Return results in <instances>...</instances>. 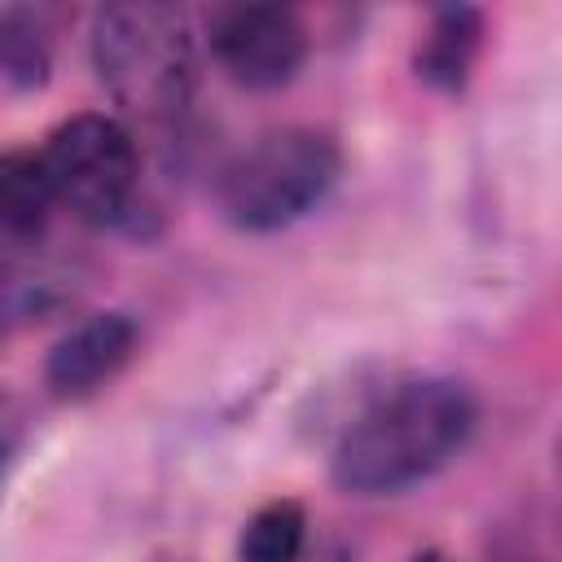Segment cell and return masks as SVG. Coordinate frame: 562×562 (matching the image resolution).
<instances>
[{"label": "cell", "instance_id": "5", "mask_svg": "<svg viewBox=\"0 0 562 562\" xmlns=\"http://www.w3.org/2000/svg\"><path fill=\"white\" fill-rule=\"evenodd\" d=\"M211 57L250 92L285 88L307 57V26L285 4H224L211 13Z\"/></svg>", "mask_w": 562, "mask_h": 562}, {"label": "cell", "instance_id": "11", "mask_svg": "<svg viewBox=\"0 0 562 562\" xmlns=\"http://www.w3.org/2000/svg\"><path fill=\"white\" fill-rule=\"evenodd\" d=\"M18 430H22V422H18L13 404L0 395V479H4V470H9V461H13V448H18Z\"/></svg>", "mask_w": 562, "mask_h": 562}, {"label": "cell", "instance_id": "8", "mask_svg": "<svg viewBox=\"0 0 562 562\" xmlns=\"http://www.w3.org/2000/svg\"><path fill=\"white\" fill-rule=\"evenodd\" d=\"M57 206L53 176L40 149H4L0 154V237L26 246L35 241Z\"/></svg>", "mask_w": 562, "mask_h": 562}, {"label": "cell", "instance_id": "7", "mask_svg": "<svg viewBox=\"0 0 562 562\" xmlns=\"http://www.w3.org/2000/svg\"><path fill=\"white\" fill-rule=\"evenodd\" d=\"M483 48V13L470 4H448L430 13V26L417 44V75L439 92H461Z\"/></svg>", "mask_w": 562, "mask_h": 562}, {"label": "cell", "instance_id": "1", "mask_svg": "<svg viewBox=\"0 0 562 562\" xmlns=\"http://www.w3.org/2000/svg\"><path fill=\"white\" fill-rule=\"evenodd\" d=\"M474 395L457 378H408L382 391L338 439L334 483L347 496H391L439 474L474 435Z\"/></svg>", "mask_w": 562, "mask_h": 562}, {"label": "cell", "instance_id": "12", "mask_svg": "<svg viewBox=\"0 0 562 562\" xmlns=\"http://www.w3.org/2000/svg\"><path fill=\"white\" fill-rule=\"evenodd\" d=\"M408 562H448V558H443L439 549H422V553H413Z\"/></svg>", "mask_w": 562, "mask_h": 562}, {"label": "cell", "instance_id": "10", "mask_svg": "<svg viewBox=\"0 0 562 562\" xmlns=\"http://www.w3.org/2000/svg\"><path fill=\"white\" fill-rule=\"evenodd\" d=\"M307 544V514L299 501H268L259 505L237 540L241 562H299Z\"/></svg>", "mask_w": 562, "mask_h": 562}, {"label": "cell", "instance_id": "9", "mask_svg": "<svg viewBox=\"0 0 562 562\" xmlns=\"http://www.w3.org/2000/svg\"><path fill=\"white\" fill-rule=\"evenodd\" d=\"M0 75L13 88H44L53 75V22L48 9H0Z\"/></svg>", "mask_w": 562, "mask_h": 562}, {"label": "cell", "instance_id": "6", "mask_svg": "<svg viewBox=\"0 0 562 562\" xmlns=\"http://www.w3.org/2000/svg\"><path fill=\"white\" fill-rule=\"evenodd\" d=\"M132 351H136V321L127 312H92L53 342L44 360V382L57 400L97 395L105 382L123 373Z\"/></svg>", "mask_w": 562, "mask_h": 562}, {"label": "cell", "instance_id": "2", "mask_svg": "<svg viewBox=\"0 0 562 562\" xmlns=\"http://www.w3.org/2000/svg\"><path fill=\"white\" fill-rule=\"evenodd\" d=\"M92 66L123 114L171 127L193 101V31L171 4L127 0L92 18Z\"/></svg>", "mask_w": 562, "mask_h": 562}, {"label": "cell", "instance_id": "4", "mask_svg": "<svg viewBox=\"0 0 562 562\" xmlns=\"http://www.w3.org/2000/svg\"><path fill=\"white\" fill-rule=\"evenodd\" d=\"M57 189V206L79 215L83 224H114L132 211L140 184L136 136L123 119L83 110L53 127L40 149Z\"/></svg>", "mask_w": 562, "mask_h": 562}, {"label": "cell", "instance_id": "3", "mask_svg": "<svg viewBox=\"0 0 562 562\" xmlns=\"http://www.w3.org/2000/svg\"><path fill=\"white\" fill-rule=\"evenodd\" d=\"M342 171L338 140L321 127H272L220 176V211L241 233H277L325 202Z\"/></svg>", "mask_w": 562, "mask_h": 562}]
</instances>
